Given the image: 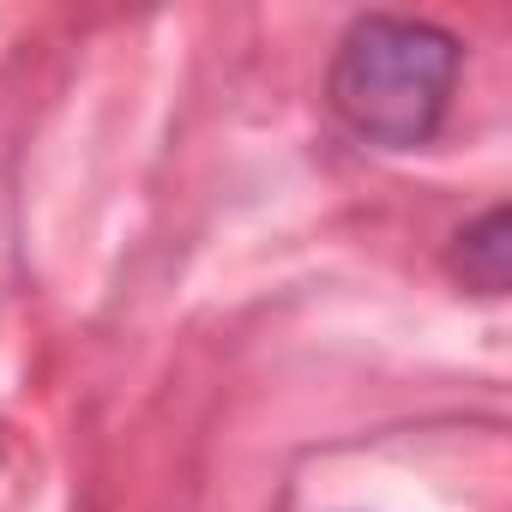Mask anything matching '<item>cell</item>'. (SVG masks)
Here are the masks:
<instances>
[{
    "instance_id": "obj_1",
    "label": "cell",
    "mask_w": 512,
    "mask_h": 512,
    "mask_svg": "<svg viewBox=\"0 0 512 512\" xmlns=\"http://www.w3.org/2000/svg\"><path fill=\"white\" fill-rule=\"evenodd\" d=\"M458 37L428 25V19H392V13H368L344 31L332 73H326V103L332 115L386 151H410L428 145L452 85H458Z\"/></svg>"
},
{
    "instance_id": "obj_2",
    "label": "cell",
    "mask_w": 512,
    "mask_h": 512,
    "mask_svg": "<svg viewBox=\"0 0 512 512\" xmlns=\"http://www.w3.org/2000/svg\"><path fill=\"white\" fill-rule=\"evenodd\" d=\"M446 272L476 296H506V284H512V217H506V205H488L476 223H464L452 235Z\"/></svg>"
}]
</instances>
